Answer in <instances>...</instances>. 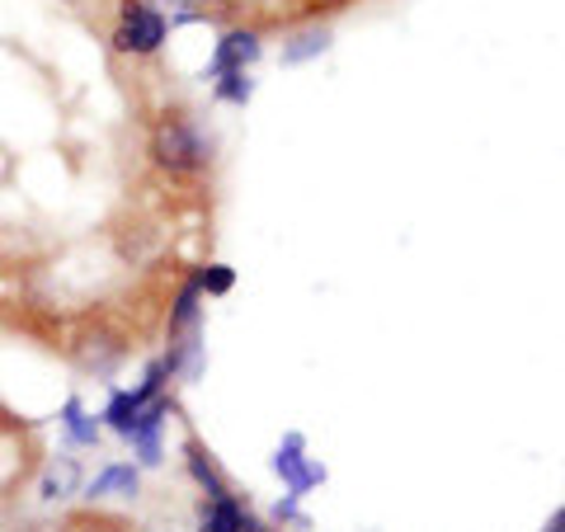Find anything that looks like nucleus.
<instances>
[{
    "label": "nucleus",
    "mask_w": 565,
    "mask_h": 532,
    "mask_svg": "<svg viewBox=\"0 0 565 532\" xmlns=\"http://www.w3.org/2000/svg\"><path fill=\"white\" fill-rule=\"evenodd\" d=\"M199 532H264V523L250 509H241L236 494H222V500H207L199 513Z\"/></svg>",
    "instance_id": "5"
},
{
    "label": "nucleus",
    "mask_w": 565,
    "mask_h": 532,
    "mask_svg": "<svg viewBox=\"0 0 565 532\" xmlns=\"http://www.w3.org/2000/svg\"><path fill=\"white\" fill-rule=\"evenodd\" d=\"M141 401L137 392H114V401H109V411H104V419H109V429H118L122 438H128V429L137 424V415H141Z\"/></svg>",
    "instance_id": "10"
},
{
    "label": "nucleus",
    "mask_w": 565,
    "mask_h": 532,
    "mask_svg": "<svg viewBox=\"0 0 565 532\" xmlns=\"http://www.w3.org/2000/svg\"><path fill=\"white\" fill-rule=\"evenodd\" d=\"M274 471L282 476V481H288V494H292V500H297V494H307L311 486H321V481H326V467L307 462V457H302V438H297V434H292V438L278 448V457H274Z\"/></svg>",
    "instance_id": "4"
},
{
    "label": "nucleus",
    "mask_w": 565,
    "mask_h": 532,
    "mask_svg": "<svg viewBox=\"0 0 565 532\" xmlns=\"http://www.w3.org/2000/svg\"><path fill=\"white\" fill-rule=\"evenodd\" d=\"M561 528H565V513L556 509V513H552V523H546V532H561Z\"/></svg>",
    "instance_id": "15"
},
{
    "label": "nucleus",
    "mask_w": 565,
    "mask_h": 532,
    "mask_svg": "<svg viewBox=\"0 0 565 532\" xmlns=\"http://www.w3.org/2000/svg\"><path fill=\"white\" fill-rule=\"evenodd\" d=\"M264 52V39H259V29H226L222 33V43L217 52H212V81L226 76V71H250V62Z\"/></svg>",
    "instance_id": "3"
},
{
    "label": "nucleus",
    "mask_w": 565,
    "mask_h": 532,
    "mask_svg": "<svg viewBox=\"0 0 565 532\" xmlns=\"http://www.w3.org/2000/svg\"><path fill=\"white\" fill-rule=\"evenodd\" d=\"M212 95H217L222 104H245V99L255 95L250 71H226V76H217V85H212Z\"/></svg>",
    "instance_id": "12"
},
{
    "label": "nucleus",
    "mask_w": 565,
    "mask_h": 532,
    "mask_svg": "<svg viewBox=\"0 0 565 532\" xmlns=\"http://www.w3.org/2000/svg\"><path fill=\"white\" fill-rule=\"evenodd\" d=\"M193 283H199V292H212V297H222V292H232L236 274H232V264H207L203 274H193Z\"/></svg>",
    "instance_id": "14"
},
{
    "label": "nucleus",
    "mask_w": 565,
    "mask_h": 532,
    "mask_svg": "<svg viewBox=\"0 0 565 532\" xmlns=\"http://www.w3.org/2000/svg\"><path fill=\"white\" fill-rule=\"evenodd\" d=\"M184 457H189V476L203 486L207 500H222V494H232V490H226V481H222V471L212 467V457L203 453V443L189 438V443H184Z\"/></svg>",
    "instance_id": "7"
},
{
    "label": "nucleus",
    "mask_w": 565,
    "mask_h": 532,
    "mask_svg": "<svg viewBox=\"0 0 565 532\" xmlns=\"http://www.w3.org/2000/svg\"><path fill=\"white\" fill-rule=\"evenodd\" d=\"M66 434L76 438V443H85V448H95V443H99V419L85 415L81 401H71V405H66Z\"/></svg>",
    "instance_id": "13"
},
{
    "label": "nucleus",
    "mask_w": 565,
    "mask_h": 532,
    "mask_svg": "<svg viewBox=\"0 0 565 532\" xmlns=\"http://www.w3.org/2000/svg\"><path fill=\"white\" fill-rule=\"evenodd\" d=\"M90 500H104V494H137V467L132 462H118V467H104L90 486H85Z\"/></svg>",
    "instance_id": "8"
},
{
    "label": "nucleus",
    "mask_w": 565,
    "mask_h": 532,
    "mask_svg": "<svg viewBox=\"0 0 565 532\" xmlns=\"http://www.w3.org/2000/svg\"><path fill=\"white\" fill-rule=\"evenodd\" d=\"M147 156L151 166L161 174H174V180H184V174H199L207 166V141L199 132V123H193L189 109H161L147 132Z\"/></svg>",
    "instance_id": "1"
},
{
    "label": "nucleus",
    "mask_w": 565,
    "mask_h": 532,
    "mask_svg": "<svg viewBox=\"0 0 565 532\" xmlns=\"http://www.w3.org/2000/svg\"><path fill=\"white\" fill-rule=\"evenodd\" d=\"M166 14L147 6V0H122L118 10V24H114V52L122 57H156V52L166 47Z\"/></svg>",
    "instance_id": "2"
},
{
    "label": "nucleus",
    "mask_w": 565,
    "mask_h": 532,
    "mask_svg": "<svg viewBox=\"0 0 565 532\" xmlns=\"http://www.w3.org/2000/svg\"><path fill=\"white\" fill-rule=\"evenodd\" d=\"M81 490V462L76 457H52L39 476V500H71V494Z\"/></svg>",
    "instance_id": "6"
},
{
    "label": "nucleus",
    "mask_w": 565,
    "mask_h": 532,
    "mask_svg": "<svg viewBox=\"0 0 565 532\" xmlns=\"http://www.w3.org/2000/svg\"><path fill=\"white\" fill-rule=\"evenodd\" d=\"M161 6H170L174 20H222L236 10V0H161Z\"/></svg>",
    "instance_id": "9"
},
{
    "label": "nucleus",
    "mask_w": 565,
    "mask_h": 532,
    "mask_svg": "<svg viewBox=\"0 0 565 532\" xmlns=\"http://www.w3.org/2000/svg\"><path fill=\"white\" fill-rule=\"evenodd\" d=\"M330 47V29H307V33H297L292 47H282V62L297 66V62H307L316 57V52H326Z\"/></svg>",
    "instance_id": "11"
}]
</instances>
